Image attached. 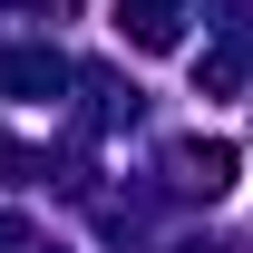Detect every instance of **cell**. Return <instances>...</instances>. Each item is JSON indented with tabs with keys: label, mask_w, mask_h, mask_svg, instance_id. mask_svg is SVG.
Returning a JSON list of instances; mask_svg holds the SVG:
<instances>
[{
	"label": "cell",
	"mask_w": 253,
	"mask_h": 253,
	"mask_svg": "<svg viewBox=\"0 0 253 253\" xmlns=\"http://www.w3.org/2000/svg\"><path fill=\"white\" fill-rule=\"evenodd\" d=\"M185 253H205V244H185Z\"/></svg>",
	"instance_id": "4"
},
{
	"label": "cell",
	"mask_w": 253,
	"mask_h": 253,
	"mask_svg": "<svg viewBox=\"0 0 253 253\" xmlns=\"http://www.w3.org/2000/svg\"><path fill=\"white\" fill-rule=\"evenodd\" d=\"M175 166H185V185H195V195H224V185H234V146H185Z\"/></svg>",
	"instance_id": "3"
},
{
	"label": "cell",
	"mask_w": 253,
	"mask_h": 253,
	"mask_svg": "<svg viewBox=\"0 0 253 253\" xmlns=\"http://www.w3.org/2000/svg\"><path fill=\"white\" fill-rule=\"evenodd\" d=\"M59 88H68L59 49H10V59H0V97H59Z\"/></svg>",
	"instance_id": "1"
},
{
	"label": "cell",
	"mask_w": 253,
	"mask_h": 253,
	"mask_svg": "<svg viewBox=\"0 0 253 253\" xmlns=\"http://www.w3.org/2000/svg\"><path fill=\"white\" fill-rule=\"evenodd\" d=\"M117 39H136V49H175L185 20H175V0H117Z\"/></svg>",
	"instance_id": "2"
}]
</instances>
